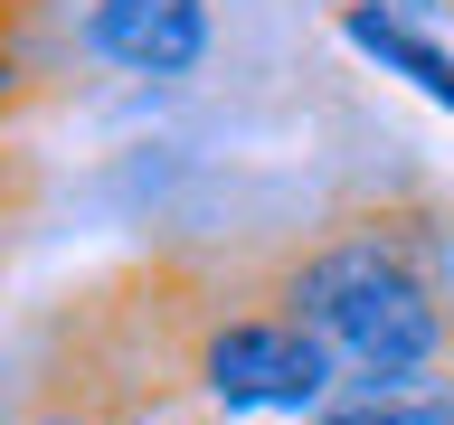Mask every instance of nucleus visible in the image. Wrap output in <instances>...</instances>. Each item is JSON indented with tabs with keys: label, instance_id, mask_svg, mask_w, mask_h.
<instances>
[{
	"label": "nucleus",
	"instance_id": "nucleus-4",
	"mask_svg": "<svg viewBox=\"0 0 454 425\" xmlns=\"http://www.w3.org/2000/svg\"><path fill=\"white\" fill-rule=\"evenodd\" d=\"M340 48L369 57L379 76H397L407 95H426L435 113H454V38L435 19H388V10H332Z\"/></svg>",
	"mask_w": 454,
	"mask_h": 425
},
{
	"label": "nucleus",
	"instance_id": "nucleus-3",
	"mask_svg": "<svg viewBox=\"0 0 454 425\" xmlns=\"http://www.w3.org/2000/svg\"><path fill=\"white\" fill-rule=\"evenodd\" d=\"M208 0H85L76 19V48L114 76H142V85H180L208 66Z\"/></svg>",
	"mask_w": 454,
	"mask_h": 425
},
{
	"label": "nucleus",
	"instance_id": "nucleus-7",
	"mask_svg": "<svg viewBox=\"0 0 454 425\" xmlns=\"http://www.w3.org/2000/svg\"><path fill=\"white\" fill-rule=\"evenodd\" d=\"M20 76H28V57H20V28H0V113L20 104Z\"/></svg>",
	"mask_w": 454,
	"mask_h": 425
},
{
	"label": "nucleus",
	"instance_id": "nucleus-9",
	"mask_svg": "<svg viewBox=\"0 0 454 425\" xmlns=\"http://www.w3.org/2000/svg\"><path fill=\"white\" fill-rule=\"evenodd\" d=\"M28 10H38V0H0V28H20V19H28Z\"/></svg>",
	"mask_w": 454,
	"mask_h": 425
},
{
	"label": "nucleus",
	"instance_id": "nucleus-8",
	"mask_svg": "<svg viewBox=\"0 0 454 425\" xmlns=\"http://www.w3.org/2000/svg\"><path fill=\"white\" fill-rule=\"evenodd\" d=\"M332 10H388V19H435L445 0H332Z\"/></svg>",
	"mask_w": 454,
	"mask_h": 425
},
{
	"label": "nucleus",
	"instance_id": "nucleus-2",
	"mask_svg": "<svg viewBox=\"0 0 454 425\" xmlns=\"http://www.w3.org/2000/svg\"><path fill=\"white\" fill-rule=\"evenodd\" d=\"M170 388L190 397L208 425H255V416L303 425L340 397V378L312 350V331L255 283L237 303H190L180 350H170Z\"/></svg>",
	"mask_w": 454,
	"mask_h": 425
},
{
	"label": "nucleus",
	"instance_id": "nucleus-5",
	"mask_svg": "<svg viewBox=\"0 0 454 425\" xmlns=\"http://www.w3.org/2000/svg\"><path fill=\"white\" fill-rule=\"evenodd\" d=\"M303 425H454V368L445 378H417V388H340Z\"/></svg>",
	"mask_w": 454,
	"mask_h": 425
},
{
	"label": "nucleus",
	"instance_id": "nucleus-6",
	"mask_svg": "<svg viewBox=\"0 0 454 425\" xmlns=\"http://www.w3.org/2000/svg\"><path fill=\"white\" fill-rule=\"evenodd\" d=\"M10 425H123V416H114L105 397H38V406H20Z\"/></svg>",
	"mask_w": 454,
	"mask_h": 425
},
{
	"label": "nucleus",
	"instance_id": "nucleus-1",
	"mask_svg": "<svg viewBox=\"0 0 454 425\" xmlns=\"http://www.w3.org/2000/svg\"><path fill=\"white\" fill-rule=\"evenodd\" d=\"M340 388H417L454 368V236L435 198H369L265 265Z\"/></svg>",
	"mask_w": 454,
	"mask_h": 425
}]
</instances>
